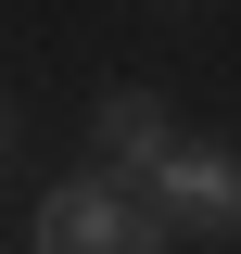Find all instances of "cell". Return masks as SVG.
I'll list each match as a JSON object with an SVG mask.
<instances>
[{
    "label": "cell",
    "mask_w": 241,
    "mask_h": 254,
    "mask_svg": "<svg viewBox=\"0 0 241 254\" xmlns=\"http://www.w3.org/2000/svg\"><path fill=\"white\" fill-rule=\"evenodd\" d=\"M26 254H165V216L140 190H115V178H51Z\"/></svg>",
    "instance_id": "6da1fadb"
},
{
    "label": "cell",
    "mask_w": 241,
    "mask_h": 254,
    "mask_svg": "<svg viewBox=\"0 0 241 254\" xmlns=\"http://www.w3.org/2000/svg\"><path fill=\"white\" fill-rule=\"evenodd\" d=\"M140 203L165 216V242H241V153H216V140H178V153L140 178Z\"/></svg>",
    "instance_id": "7a4b0ae2"
},
{
    "label": "cell",
    "mask_w": 241,
    "mask_h": 254,
    "mask_svg": "<svg viewBox=\"0 0 241 254\" xmlns=\"http://www.w3.org/2000/svg\"><path fill=\"white\" fill-rule=\"evenodd\" d=\"M165 153H178V115H165L152 89H102V178H115V190H140Z\"/></svg>",
    "instance_id": "3957f363"
},
{
    "label": "cell",
    "mask_w": 241,
    "mask_h": 254,
    "mask_svg": "<svg viewBox=\"0 0 241 254\" xmlns=\"http://www.w3.org/2000/svg\"><path fill=\"white\" fill-rule=\"evenodd\" d=\"M0 165H13V115H0Z\"/></svg>",
    "instance_id": "277c9868"
}]
</instances>
